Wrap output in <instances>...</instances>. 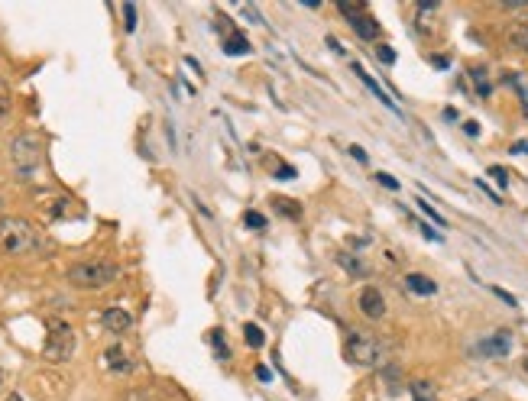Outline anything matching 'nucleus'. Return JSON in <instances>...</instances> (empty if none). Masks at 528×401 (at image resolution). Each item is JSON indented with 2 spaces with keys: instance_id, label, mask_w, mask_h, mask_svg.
Returning <instances> with one entry per match:
<instances>
[{
  "instance_id": "f257e3e1",
  "label": "nucleus",
  "mask_w": 528,
  "mask_h": 401,
  "mask_svg": "<svg viewBox=\"0 0 528 401\" xmlns=\"http://www.w3.org/2000/svg\"><path fill=\"white\" fill-rule=\"evenodd\" d=\"M43 246V233L26 217H0V249L7 256H33Z\"/></svg>"
},
{
  "instance_id": "f03ea898",
  "label": "nucleus",
  "mask_w": 528,
  "mask_h": 401,
  "mask_svg": "<svg viewBox=\"0 0 528 401\" xmlns=\"http://www.w3.org/2000/svg\"><path fill=\"white\" fill-rule=\"evenodd\" d=\"M120 278V269L113 262L104 259H88V262H75L68 269V282L75 288H85V291H101L107 285H113Z\"/></svg>"
},
{
  "instance_id": "7ed1b4c3",
  "label": "nucleus",
  "mask_w": 528,
  "mask_h": 401,
  "mask_svg": "<svg viewBox=\"0 0 528 401\" xmlns=\"http://www.w3.org/2000/svg\"><path fill=\"white\" fill-rule=\"evenodd\" d=\"M10 162H14L16 175L20 178H33L43 165V142L36 133H20L14 142H10Z\"/></svg>"
},
{
  "instance_id": "20e7f679",
  "label": "nucleus",
  "mask_w": 528,
  "mask_h": 401,
  "mask_svg": "<svg viewBox=\"0 0 528 401\" xmlns=\"http://www.w3.org/2000/svg\"><path fill=\"white\" fill-rule=\"evenodd\" d=\"M347 359L353 366H382L389 359V350L380 337L373 333H363V330H353L347 337Z\"/></svg>"
},
{
  "instance_id": "39448f33",
  "label": "nucleus",
  "mask_w": 528,
  "mask_h": 401,
  "mask_svg": "<svg viewBox=\"0 0 528 401\" xmlns=\"http://www.w3.org/2000/svg\"><path fill=\"white\" fill-rule=\"evenodd\" d=\"M75 353V330H71L65 321H52L49 324V337H46V346H43V356L49 363H65L71 359Z\"/></svg>"
},
{
  "instance_id": "423d86ee",
  "label": "nucleus",
  "mask_w": 528,
  "mask_h": 401,
  "mask_svg": "<svg viewBox=\"0 0 528 401\" xmlns=\"http://www.w3.org/2000/svg\"><path fill=\"white\" fill-rule=\"evenodd\" d=\"M357 308H360V314L363 317H370V321H382L386 317V298L380 295V288H363L357 295Z\"/></svg>"
},
{
  "instance_id": "0eeeda50",
  "label": "nucleus",
  "mask_w": 528,
  "mask_h": 401,
  "mask_svg": "<svg viewBox=\"0 0 528 401\" xmlns=\"http://www.w3.org/2000/svg\"><path fill=\"white\" fill-rule=\"evenodd\" d=\"M509 350H512V333L509 330H496L493 337H486L483 343H479V353H483V356H493V359L509 356Z\"/></svg>"
},
{
  "instance_id": "6e6552de",
  "label": "nucleus",
  "mask_w": 528,
  "mask_h": 401,
  "mask_svg": "<svg viewBox=\"0 0 528 401\" xmlns=\"http://www.w3.org/2000/svg\"><path fill=\"white\" fill-rule=\"evenodd\" d=\"M101 324H104L107 333H127L130 324H133V317H130L123 308H107L104 314H101Z\"/></svg>"
},
{
  "instance_id": "1a4fd4ad",
  "label": "nucleus",
  "mask_w": 528,
  "mask_h": 401,
  "mask_svg": "<svg viewBox=\"0 0 528 401\" xmlns=\"http://www.w3.org/2000/svg\"><path fill=\"white\" fill-rule=\"evenodd\" d=\"M350 26H353V33H357L360 39H376V36H380V23H376L367 10L357 14V16H350Z\"/></svg>"
},
{
  "instance_id": "9d476101",
  "label": "nucleus",
  "mask_w": 528,
  "mask_h": 401,
  "mask_svg": "<svg viewBox=\"0 0 528 401\" xmlns=\"http://www.w3.org/2000/svg\"><path fill=\"white\" fill-rule=\"evenodd\" d=\"M405 288H409V291H415V295H435V291H437V285L431 282L428 275H418V272H412V275H405Z\"/></svg>"
},
{
  "instance_id": "9b49d317",
  "label": "nucleus",
  "mask_w": 528,
  "mask_h": 401,
  "mask_svg": "<svg viewBox=\"0 0 528 401\" xmlns=\"http://www.w3.org/2000/svg\"><path fill=\"white\" fill-rule=\"evenodd\" d=\"M353 71H357V75H360V81H363V85H367V88H370V91H373V94H376V98H380V100H382V104H386V107H389V110H395V100H392V98H389V94H386V91H382V88H380V85H376V81H373V78H370V75H367V71H363V65H353Z\"/></svg>"
},
{
  "instance_id": "f8f14e48",
  "label": "nucleus",
  "mask_w": 528,
  "mask_h": 401,
  "mask_svg": "<svg viewBox=\"0 0 528 401\" xmlns=\"http://www.w3.org/2000/svg\"><path fill=\"white\" fill-rule=\"evenodd\" d=\"M435 14H437V4H418L415 23H418L422 33H431V29H435Z\"/></svg>"
},
{
  "instance_id": "ddd939ff",
  "label": "nucleus",
  "mask_w": 528,
  "mask_h": 401,
  "mask_svg": "<svg viewBox=\"0 0 528 401\" xmlns=\"http://www.w3.org/2000/svg\"><path fill=\"white\" fill-rule=\"evenodd\" d=\"M509 43H512V49L528 52V20L512 23V29H509Z\"/></svg>"
},
{
  "instance_id": "4468645a",
  "label": "nucleus",
  "mask_w": 528,
  "mask_h": 401,
  "mask_svg": "<svg viewBox=\"0 0 528 401\" xmlns=\"http://www.w3.org/2000/svg\"><path fill=\"white\" fill-rule=\"evenodd\" d=\"M104 359H107V366L117 369V373H127V369H130V359H127V353L120 350V346H111V350L104 353Z\"/></svg>"
},
{
  "instance_id": "2eb2a0df",
  "label": "nucleus",
  "mask_w": 528,
  "mask_h": 401,
  "mask_svg": "<svg viewBox=\"0 0 528 401\" xmlns=\"http://www.w3.org/2000/svg\"><path fill=\"white\" fill-rule=\"evenodd\" d=\"M224 52H227V56H247L250 43L240 33H233V36H227V39H224Z\"/></svg>"
},
{
  "instance_id": "dca6fc26",
  "label": "nucleus",
  "mask_w": 528,
  "mask_h": 401,
  "mask_svg": "<svg viewBox=\"0 0 528 401\" xmlns=\"http://www.w3.org/2000/svg\"><path fill=\"white\" fill-rule=\"evenodd\" d=\"M243 340H247L250 350H260V346L266 343V337H263V330L256 324H243Z\"/></svg>"
},
{
  "instance_id": "f3484780",
  "label": "nucleus",
  "mask_w": 528,
  "mask_h": 401,
  "mask_svg": "<svg viewBox=\"0 0 528 401\" xmlns=\"http://www.w3.org/2000/svg\"><path fill=\"white\" fill-rule=\"evenodd\" d=\"M273 204H275V211L285 214L289 220H298V217H302V207H295V201H289V197H275Z\"/></svg>"
},
{
  "instance_id": "a211bd4d",
  "label": "nucleus",
  "mask_w": 528,
  "mask_h": 401,
  "mask_svg": "<svg viewBox=\"0 0 528 401\" xmlns=\"http://www.w3.org/2000/svg\"><path fill=\"white\" fill-rule=\"evenodd\" d=\"M120 10H123V29L133 33V29H136V7H133V4H123Z\"/></svg>"
},
{
  "instance_id": "6ab92c4d",
  "label": "nucleus",
  "mask_w": 528,
  "mask_h": 401,
  "mask_svg": "<svg viewBox=\"0 0 528 401\" xmlns=\"http://www.w3.org/2000/svg\"><path fill=\"white\" fill-rule=\"evenodd\" d=\"M412 392H415V401H431V398H435V388H431L428 382H415Z\"/></svg>"
},
{
  "instance_id": "aec40b11",
  "label": "nucleus",
  "mask_w": 528,
  "mask_h": 401,
  "mask_svg": "<svg viewBox=\"0 0 528 401\" xmlns=\"http://www.w3.org/2000/svg\"><path fill=\"white\" fill-rule=\"evenodd\" d=\"M415 204H418V207H422V211H425V214H428V217H431V220H435V224H437V226H447V220H444V217H441V214H437V211H435V207H431V204H428V201H415Z\"/></svg>"
},
{
  "instance_id": "412c9836",
  "label": "nucleus",
  "mask_w": 528,
  "mask_h": 401,
  "mask_svg": "<svg viewBox=\"0 0 528 401\" xmlns=\"http://www.w3.org/2000/svg\"><path fill=\"white\" fill-rule=\"evenodd\" d=\"M473 81H477V91L486 98V94H489V85H486V71L483 68H473Z\"/></svg>"
},
{
  "instance_id": "4be33fe9",
  "label": "nucleus",
  "mask_w": 528,
  "mask_h": 401,
  "mask_svg": "<svg viewBox=\"0 0 528 401\" xmlns=\"http://www.w3.org/2000/svg\"><path fill=\"white\" fill-rule=\"evenodd\" d=\"M489 175L496 178V184H499V188H509V172L502 169V165H493V169H489Z\"/></svg>"
},
{
  "instance_id": "5701e85b",
  "label": "nucleus",
  "mask_w": 528,
  "mask_h": 401,
  "mask_svg": "<svg viewBox=\"0 0 528 401\" xmlns=\"http://www.w3.org/2000/svg\"><path fill=\"white\" fill-rule=\"evenodd\" d=\"M247 226H256V230H263V226H266V217H263V214H256V211H247Z\"/></svg>"
},
{
  "instance_id": "b1692460",
  "label": "nucleus",
  "mask_w": 528,
  "mask_h": 401,
  "mask_svg": "<svg viewBox=\"0 0 528 401\" xmlns=\"http://www.w3.org/2000/svg\"><path fill=\"white\" fill-rule=\"evenodd\" d=\"M376 58H380L382 65H392L395 62V52L389 49V46H380V49H376Z\"/></svg>"
},
{
  "instance_id": "393cba45",
  "label": "nucleus",
  "mask_w": 528,
  "mask_h": 401,
  "mask_svg": "<svg viewBox=\"0 0 528 401\" xmlns=\"http://www.w3.org/2000/svg\"><path fill=\"white\" fill-rule=\"evenodd\" d=\"M376 182H380L382 188H389V191H395V188H399V182H395L392 175H386V172H376Z\"/></svg>"
},
{
  "instance_id": "a878e982",
  "label": "nucleus",
  "mask_w": 528,
  "mask_h": 401,
  "mask_svg": "<svg viewBox=\"0 0 528 401\" xmlns=\"http://www.w3.org/2000/svg\"><path fill=\"white\" fill-rule=\"evenodd\" d=\"M275 175H279L282 182H292V178H295V169H292V165H279V172H275Z\"/></svg>"
},
{
  "instance_id": "bb28decb",
  "label": "nucleus",
  "mask_w": 528,
  "mask_h": 401,
  "mask_svg": "<svg viewBox=\"0 0 528 401\" xmlns=\"http://www.w3.org/2000/svg\"><path fill=\"white\" fill-rule=\"evenodd\" d=\"M493 295H496V298H502V301H506L509 308H515V304H519V301H515L512 295H509V291H502V288H493Z\"/></svg>"
},
{
  "instance_id": "cd10ccee",
  "label": "nucleus",
  "mask_w": 528,
  "mask_h": 401,
  "mask_svg": "<svg viewBox=\"0 0 528 401\" xmlns=\"http://www.w3.org/2000/svg\"><path fill=\"white\" fill-rule=\"evenodd\" d=\"M350 155H353V159H357V162H367V152H363V149H360V146H350Z\"/></svg>"
},
{
  "instance_id": "c85d7f7f",
  "label": "nucleus",
  "mask_w": 528,
  "mask_h": 401,
  "mask_svg": "<svg viewBox=\"0 0 528 401\" xmlns=\"http://www.w3.org/2000/svg\"><path fill=\"white\" fill-rule=\"evenodd\" d=\"M256 375H260V379H263V382H269V379H273V373H269V369H266V366H260V369H256Z\"/></svg>"
},
{
  "instance_id": "c756f323",
  "label": "nucleus",
  "mask_w": 528,
  "mask_h": 401,
  "mask_svg": "<svg viewBox=\"0 0 528 401\" xmlns=\"http://www.w3.org/2000/svg\"><path fill=\"white\" fill-rule=\"evenodd\" d=\"M464 130H467V133H470V136H477V133H479V127H477V123H473V120H470V123H464Z\"/></svg>"
},
{
  "instance_id": "7c9ffc66",
  "label": "nucleus",
  "mask_w": 528,
  "mask_h": 401,
  "mask_svg": "<svg viewBox=\"0 0 528 401\" xmlns=\"http://www.w3.org/2000/svg\"><path fill=\"white\" fill-rule=\"evenodd\" d=\"M512 152H515V155H519V152H528V142H515Z\"/></svg>"
},
{
  "instance_id": "2f4dec72",
  "label": "nucleus",
  "mask_w": 528,
  "mask_h": 401,
  "mask_svg": "<svg viewBox=\"0 0 528 401\" xmlns=\"http://www.w3.org/2000/svg\"><path fill=\"white\" fill-rule=\"evenodd\" d=\"M7 401H23V398H20V395H10V398H7Z\"/></svg>"
},
{
  "instance_id": "473e14b6",
  "label": "nucleus",
  "mask_w": 528,
  "mask_h": 401,
  "mask_svg": "<svg viewBox=\"0 0 528 401\" xmlns=\"http://www.w3.org/2000/svg\"><path fill=\"white\" fill-rule=\"evenodd\" d=\"M525 369H528V359H525Z\"/></svg>"
}]
</instances>
